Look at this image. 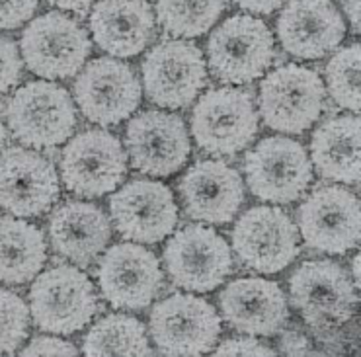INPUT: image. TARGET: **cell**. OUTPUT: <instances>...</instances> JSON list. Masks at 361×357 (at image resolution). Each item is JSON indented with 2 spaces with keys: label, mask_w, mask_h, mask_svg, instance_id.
Returning <instances> with one entry per match:
<instances>
[{
  "label": "cell",
  "mask_w": 361,
  "mask_h": 357,
  "mask_svg": "<svg viewBox=\"0 0 361 357\" xmlns=\"http://www.w3.org/2000/svg\"><path fill=\"white\" fill-rule=\"evenodd\" d=\"M293 308L322 340L348 322L357 307V287L332 260H307L289 277Z\"/></svg>",
  "instance_id": "cell-1"
},
{
  "label": "cell",
  "mask_w": 361,
  "mask_h": 357,
  "mask_svg": "<svg viewBox=\"0 0 361 357\" xmlns=\"http://www.w3.org/2000/svg\"><path fill=\"white\" fill-rule=\"evenodd\" d=\"M4 117L12 135L27 149H51L71 139L76 127V108L63 86L51 80H32L20 86Z\"/></svg>",
  "instance_id": "cell-2"
},
{
  "label": "cell",
  "mask_w": 361,
  "mask_h": 357,
  "mask_svg": "<svg viewBox=\"0 0 361 357\" xmlns=\"http://www.w3.org/2000/svg\"><path fill=\"white\" fill-rule=\"evenodd\" d=\"M98 313L90 277L75 266H55L37 274L30 289V315L43 332L71 336L86 328Z\"/></svg>",
  "instance_id": "cell-3"
},
{
  "label": "cell",
  "mask_w": 361,
  "mask_h": 357,
  "mask_svg": "<svg viewBox=\"0 0 361 357\" xmlns=\"http://www.w3.org/2000/svg\"><path fill=\"white\" fill-rule=\"evenodd\" d=\"M195 145L213 157H235L258 133L252 96L240 88H211L197 100L190 119Z\"/></svg>",
  "instance_id": "cell-4"
},
{
  "label": "cell",
  "mask_w": 361,
  "mask_h": 357,
  "mask_svg": "<svg viewBox=\"0 0 361 357\" xmlns=\"http://www.w3.org/2000/svg\"><path fill=\"white\" fill-rule=\"evenodd\" d=\"M22 63L39 78H71L86 65L92 42L75 18L45 12L25 25L20 40Z\"/></svg>",
  "instance_id": "cell-5"
},
{
  "label": "cell",
  "mask_w": 361,
  "mask_h": 357,
  "mask_svg": "<svg viewBox=\"0 0 361 357\" xmlns=\"http://www.w3.org/2000/svg\"><path fill=\"white\" fill-rule=\"evenodd\" d=\"M274 59V35L254 16L227 18L207 40V65L213 76L225 84L252 83L264 76Z\"/></svg>",
  "instance_id": "cell-6"
},
{
  "label": "cell",
  "mask_w": 361,
  "mask_h": 357,
  "mask_svg": "<svg viewBox=\"0 0 361 357\" xmlns=\"http://www.w3.org/2000/svg\"><path fill=\"white\" fill-rule=\"evenodd\" d=\"M326 86L312 68L283 65L262 78L258 106L264 123L279 133L299 135L319 121Z\"/></svg>",
  "instance_id": "cell-7"
},
{
  "label": "cell",
  "mask_w": 361,
  "mask_h": 357,
  "mask_svg": "<svg viewBox=\"0 0 361 357\" xmlns=\"http://www.w3.org/2000/svg\"><path fill=\"white\" fill-rule=\"evenodd\" d=\"M246 186L258 200L287 205L301 200L312 183V162L301 143L266 137L244 157Z\"/></svg>",
  "instance_id": "cell-8"
},
{
  "label": "cell",
  "mask_w": 361,
  "mask_h": 357,
  "mask_svg": "<svg viewBox=\"0 0 361 357\" xmlns=\"http://www.w3.org/2000/svg\"><path fill=\"white\" fill-rule=\"evenodd\" d=\"M126 174V149L116 135L104 129H86L71 137L61 152V180L78 198L108 195L118 190Z\"/></svg>",
  "instance_id": "cell-9"
},
{
  "label": "cell",
  "mask_w": 361,
  "mask_h": 357,
  "mask_svg": "<svg viewBox=\"0 0 361 357\" xmlns=\"http://www.w3.org/2000/svg\"><path fill=\"white\" fill-rule=\"evenodd\" d=\"M149 328L160 353L193 357L215 348L221 318L209 301L192 293H174L152 307Z\"/></svg>",
  "instance_id": "cell-10"
},
{
  "label": "cell",
  "mask_w": 361,
  "mask_h": 357,
  "mask_svg": "<svg viewBox=\"0 0 361 357\" xmlns=\"http://www.w3.org/2000/svg\"><path fill=\"white\" fill-rule=\"evenodd\" d=\"M164 266L178 287L209 293L233 274V250L211 226L188 224L166 242Z\"/></svg>",
  "instance_id": "cell-11"
},
{
  "label": "cell",
  "mask_w": 361,
  "mask_h": 357,
  "mask_svg": "<svg viewBox=\"0 0 361 357\" xmlns=\"http://www.w3.org/2000/svg\"><path fill=\"white\" fill-rule=\"evenodd\" d=\"M145 92L152 104L166 109L188 108L207 84L202 49L184 40H166L143 59Z\"/></svg>",
  "instance_id": "cell-12"
},
{
  "label": "cell",
  "mask_w": 361,
  "mask_h": 357,
  "mask_svg": "<svg viewBox=\"0 0 361 357\" xmlns=\"http://www.w3.org/2000/svg\"><path fill=\"white\" fill-rule=\"evenodd\" d=\"M297 226L311 250L342 256L360 242V200L342 186H319L297 209Z\"/></svg>",
  "instance_id": "cell-13"
},
{
  "label": "cell",
  "mask_w": 361,
  "mask_h": 357,
  "mask_svg": "<svg viewBox=\"0 0 361 357\" xmlns=\"http://www.w3.org/2000/svg\"><path fill=\"white\" fill-rule=\"evenodd\" d=\"M73 94L88 121L111 127L133 116L143 92L135 71L127 63L98 57L86 63L82 73L76 76Z\"/></svg>",
  "instance_id": "cell-14"
},
{
  "label": "cell",
  "mask_w": 361,
  "mask_h": 357,
  "mask_svg": "<svg viewBox=\"0 0 361 357\" xmlns=\"http://www.w3.org/2000/svg\"><path fill=\"white\" fill-rule=\"evenodd\" d=\"M231 234L238 260L258 274H277L299 256V231L279 207H250Z\"/></svg>",
  "instance_id": "cell-15"
},
{
  "label": "cell",
  "mask_w": 361,
  "mask_h": 357,
  "mask_svg": "<svg viewBox=\"0 0 361 357\" xmlns=\"http://www.w3.org/2000/svg\"><path fill=\"white\" fill-rule=\"evenodd\" d=\"M126 149L137 172L169 178L184 168L192 145L182 117L162 109H147L127 123Z\"/></svg>",
  "instance_id": "cell-16"
},
{
  "label": "cell",
  "mask_w": 361,
  "mask_h": 357,
  "mask_svg": "<svg viewBox=\"0 0 361 357\" xmlns=\"http://www.w3.org/2000/svg\"><path fill=\"white\" fill-rule=\"evenodd\" d=\"M96 275L102 297L121 310L147 308L164 283L159 258L135 242H121L106 250Z\"/></svg>",
  "instance_id": "cell-17"
},
{
  "label": "cell",
  "mask_w": 361,
  "mask_h": 357,
  "mask_svg": "<svg viewBox=\"0 0 361 357\" xmlns=\"http://www.w3.org/2000/svg\"><path fill=\"white\" fill-rule=\"evenodd\" d=\"M59 193V176L49 158L25 147L0 152V207L10 215H43L57 203Z\"/></svg>",
  "instance_id": "cell-18"
},
{
  "label": "cell",
  "mask_w": 361,
  "mask_h": 357,
  "mask_svg": "<svg viewBox=\"0 0 361 357\" xmlns=\"http://www.w3.org/2000/svg\"><path fill=\"white\" fill-rule=\"evenodd\" d=\"M109 213L126 241L141 244L162 242L178 223L172 191L154 180H133L121 186L109 198Z\"/></svg>",
  "instance_id": "cell-19"
},
{
  "label": "cell",
  "mask_w": 361,
  "mask_h": 357,
  "mask_svg": "<svg viewBox=\"0 0 361 357\" xmlns=\"http://www.w3.org/2000/svg\"><path fill=\"white\" fill-rule=\"evenodd\" d=\"M276 32L289 55L314 61L336 51L344 42L345 24L332 0H287Z\"/></svg>",
  "instance_id": "cell-20"
},
{
  "label": "cell",
  "mask_w": 361,
  "mask_h": 357,
  "mask_svg": "<svg viewBox=\"0 0 361 357\" xmlns=\"http://www.w3.org/2000/svg\"><path fill=\"white\" fill-rule=\"evenodd\" d=\"M180 200L190 219L227 224L243 207L246 191L243 176L223 160H200L178 183Z\"/></svg>",
  "instance_id": "cell-21"
},
{
  "label": "cell",
  "mask_w": 361,
  "mask_h": 357,
  "mask_svg": "<svg viewBox=\"0 0 361 357\" xmlns=\"http://www.w3.org/2000/svg\"><path fill=\"white\" fill-rule=\"evenodd\" d=\"M221 315L236 332L276 336L289 320L286 293L276 282L243 277L231 282L219 295Z\"/></svg>",
  "instance_id": "cell-22"
},
{
  "label": "cell",
  "mask_w": 361,
  "mask_h": 357,
  "mask_svg": "<svg viewBox=\"0 0 361 357\" xmlns=\"http://www.w3.org/2000/svg\"><path fill=\"white\" fill-rule=\"evenodd\" d=\"M90 32L111 57H135L154 42V10L149 0H98L90 12Z\"/></svg>",
  "instance_id": "cell-23"
},
{
  "label": "cell",
  "mask_w": 361,
  "mask_h": 357,
  "mask_svg": "<svg viewBox=\"0 0 361 357\" xmlns=\"http://www.w3.org/2000/svg\"><path fill=\"white\" fill-rule=\"evenodd\" d=\"M111 238L108 215L94 203L68 200L49 217V241L59 256L76 266H88L106 250Z\"/></svg>",
  "instance_id": "cell-24"
},
{
  "label": "cell",
  "mask_w": 361,
  "mask_h": 357,
  "mask_svg": "<svg viewBox=\"0 0 361 357\" xmlns=\"http://www.w3.org/2000/svg\"><path fill=\"white\" fill-rule=\"evenodd\" d=\"M311 162L326 180L360 182V117L338 116L320 123L311 139Z\"/></svg>",
  "instance_id": "cell-25"
},
{
  "label": "cell",
  "mask_w": 361,
  "mask_h": 357,
  "mask_svg": "<svg viewBox=\"0 0 361 357\" xmlns=\"http://www.w3.org/2000/svg\"><path fill=\"white\" fill-rule=\"evenodd\" d=\"M47 262L42 229L20 217H0V283L24 285Z\"/></svg>",
  "instance_id": "cell-26"
},
{
  "label": "cell",
  "mask_w": 361,
  "mask_h": 357,
  "mask_svg": "<svg viewBox=\"0 0 361 357\" xmlns=\"http://www.w3.org/2000/svg\"><path fill=\"white\" fill-rule=\"evenodd\" d=\"M82 353L88 357L108 356H151L145 324L129 315H108L86 334Z\"/></svg>",
  "instance_id": "cell-27"
},
{
  "label": "cell",
  "mask_w": 361,
  "mask_h": 357,
  "mask_svg": "<svg viewBox=\"0 0 361 357\" xmlns=\"http://www.w3.org/2000/svg\"><path fill=\"white\" fill-rule=\"evenodd\" d=\"M225 8L227 0H157L154 18L164 34L192 40L211 32Z\"/></svg>",
  "instance_id": "cell-28"
},
{
  "label": "cell",
  "mask_w": 361,
  "mask_h": 357,
  "mask_svg": "<svg viewBox=\"0 0 361 357\" xmlns=\"http://www.w3.org/2000/svg\"><path fill=\"white\" fill-rule=\"evenodd\" d=\"M360 43H350L338 49L326 65L328 94L340 108L360 114Z\"/></svg>",
  "instance_id": "cell-29"
},
{
  "label": "cell",
  "mask_w": 361,
  "mask_h": 357,
  "mask_svg": "<svg viewBox=\"0 0 361 357\" xmlns=\"http://www.w3.org/2000/svg\"><path fill=\"white\" fill-rule=\"evenodd\" d=\"M30 307L14 291L0 287V356L14 353L30 334Z\"/></svg>",
  "instance_id": "cell-30"
},
{
  "label": "cell",
  "mask_w": 361,
  "mask_h": 357,
  "mask_svg": "<svg viewBox=\"0 0 361 357\" xmlns=\"http://www.w3.org/2000/svg\"><path fill=\"white\" fill-rule=\"evenodd\" d=\"M22 55L14 40L0 35V94L12 90L22 78Z\"/></svg>",
  "instance_id": "cell-31"
},
{
  "label": "cell",
  "mask_w": 361,
  "mask_h": 357,
  "mask_svg": "<svg viewBox=\"0 0 361 357\" xmlns=\"http://www.w3.org/2000/svg\"><path fill=\"white\" fill-rule=\"evenodd\" d=\"M39 0H0V30H16L34 16Z\"/></svg>",
  "instance_id": "cell-32"
},
{
  "label": "cell",
  "mask_w": 361,
  "mask_h": 357,
  "mask_svg": "<svg viewBox=\"0 0 361 357\" xmlns=\"http://www.w3.org/2000/svg\"><path fill=\"white\" fill-rule=\"evenodd\" d=\"M213 356H276V349L266 346L264 341L254 340V338H228V340L219 344V348L213 351Z\"/></svg>",
  "instance_id": "cell-33"
},
{
  "label": "cell",
  "mask_w": 361,
  "mask_h": 357,
  "mask_svg": "<svg viewBox=\"0 0 361 357\" xmlns=\"http://www.w3.org/2000/svg\"><path fill=\"white\" fill-rule=\"evenodd\" d=\"M22 356H78V349L71 344L57 338V336H37L30 341L24 349Z\"/></svg>",
  "instance_id": "cell-34"
},
{
  "label": "cell",
  "mask_w": 361,
  "mask_h": 357,
  "mask_svg": "<svg viewBox=\"0 0 361 357\" xmlns=\"http://www.w3.org/2000/svg\"><path fill=\"white\" fill-rule=\"evenodd\" d=\"M309 338L297 330V328H287L281 334V340H279V348H281V353L286 356H305V353H311L309 349Z\"/></svg>",
  "instance_id": "cell-35"
},
{
  "label": "cell",
  "mask_w": 361,
  "mask_h": 357,
  "mask_svg": "<svg viewBox=\"0 0 361 357\" xmlns=\"http://www.w3.org/2000/svg\"><path fill=\"white\" fill-rule=\"evenodd\" d=\"M287 0H235V4L238 8H243L244 12L250 14H274L276 10H279Z\"/></svg>",
  "instance_id": "cell-36"
},
{
  "label": "cell",
  "mask_w": 361,
  "mask_h": 357,
  "mask_svg": "<svg viewBox=\"0 0 361 357\" xmlns=\"http://www.w3.org/2000/svg\"><path fill=\"white\" fill-rule=\"evenodd\" d=\"M45 2L55 6V8L75 12V14H86L94 4V0H45Z\"/></svg>",
  "instance_id": "cell-37"
},
{
  "label": "cell",
  "mask_w": 361,
  "mask_h": 357,
  "mask_svg": "<svg viewBox=\"0 0 361 357\" xmlns=\"http://www.w3.org/2000/svg\"><path fill=\"white\" fill-rule=\"evenodd\" d=\"M344 12L353 28V34H360V0H342Z\"/></svg>",
  "instance_id": "cell-38"
},
{
  "label": "cell",
  "mask_w": 361,
  "mask_h": 357,
  "mask_svg": "<svg viewBox=\"0 0 361 357\" xmlns=\"http://www.w3.org/2000/svg\"><path fill=\"white\" fill-rule=\"evenodd\" d=\"M8 141V127L4 121V106L0 104V152L4 150V145Z\"/></svg>",
  "instance_id": "cell-39"
},
{
  "label": "cell",
  "mask_w": 361,
  "mask_h": 357,
  "mask_svg": "<svg viewBox=\"0 0 361 357\" xmlns=\"http://www.w3.org/2000/svg\"><path fill=\"white\" fill-rule=\"evenodd\" d=\"M352 270H353V285H355V287H360V254H355V258H353Z\"/></svg>",
  "instance_id": "cell-40"
}]
</instances>
